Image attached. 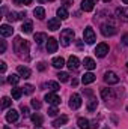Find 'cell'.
Here are the masks:
<instances>
[{"instance_id":"ba28073f","label":"cell","mask_w":128,"mask_h":129,"mask_svg":"<svg viewBox=\"0 0 128 129\" xmlns=\"http://www.w3.org/2000/svg\"><path fill=\"white\" fill-rule=\"evenodd\" d=\"M107 53H109V45L107 44H98L95 48V54L98 56V57H105L107 56Z\"/></svg>"},{"instance_id":"ee69618b","label":"cell","mask_w":128,"mask_h":129,"mask_svg":"<svg viewBox=\"0 0 128 129\" xmlns=\"http://www.w3.org/2000/svg\"><path fill=\"white\" fill-rule=\"evenodd\" d=\"M62 2H63L65 8H66V6H71V5H72V0H62Z\"/></svg>"},{"instance_id":"d6a6232c","label":"cell","mask_w":128,"mask_h":129,"mask_svg":"<svg viewBox=\"0 0 128 129\" xmlns=\"http://www.w3.org/2000/svg\"><path fill=\"white\" fill-rule=\"evenodd\" d=\"M11 105H12V101H11V99H9V98H3V99H2V110H6V108H8V107H11Z\"/></svg>"},{"instance_id":"f5cc1de1","label":"cell","mask_w":128,"mask_h":129,"mask_svg":"<svg viewBox=\"0 0 128 129\" xmlns=\"http://www.w3.org/2000/svg\"><path fill=\"white\" fill-rule=\"evenodd\" d=\"M105 129H109V128H105Z\"/></svg>"},{"instance_id":"d590c367","label":"cell","mask_w":128,"mask_h":129,"mask_svg":"<svg viewBox=\"0 0 128 129\" xmlns=\"http://www.w3.org/2000/svg\"><path fill=\"white\" fill-rule=\"evenodd\" d=\"M48 116H51V117H54V116H57V113H59V110L56 108V107H51V108H48Z\"/></svg>"},{"instance_id":"836d02e7","label":"cell","mask_w":128,"mask_h":129,"mask_svg":"<svg viewBox=\"0 0 128 129\" xmlns=\"http://www.w3.org/2000/svg\"><path fill=\"white\" fill-rule=\"evenodd\" d=\"M32 122L35 123V125H42V117L36 113V114H33L32 116Z\"/></svg>"},{"instance_id":"681fc988","label":"cell","mask_w":128,"mask_h":129,"mask_svg":"<svg viewBox=\"0 0 128 129\" xmlns=\"http://www.w3.org/2000/svg\"><path fill=\"white\" fill-rule=\"evenodd\" d=\"M102 2H105V3H107V2H110V0H102Z\"/></svg>"},{"instance_id":"ac0fdd59","label":"cell","mask_w":128,"mask_h":129,"mask_svg":"<svg viewBox=\"0 0 128 129\" xmlns=\"http://www.w3.org/2000/svg\"><path fill=\"white\" fill-rule=\"evenodd\" d=\"M94 2L92 0H83L81 2V9L84 11V12H91V11H94Z\"/></svg>"},{"instance_id":"f6af8a7d","label":"cell","mask_w":128,"mask_h":129,"mask_svg":"<svg viewBox=\"0 0 128 129\" xmlns=\"http://www.w3.org/2000/svg\"><path fill=\"white\" fill-rule=\"evenodd\" d=\"M91 128H98V123H96V120L91 122Z\"/></svg>"},{"instance_id":"52a82bcc","label":"cell","mask_w":128,"mask_h":129,"mask_svg":"<svg viewBox=\"0 0 128 129\" xmlns=\"http://www.w3.org/2000/svg\"><path fill=\"white\" fill-rule=\"evenodd\" d=\"M57 47H59V44H57V41L54 38H48V41L45 42L47 53H56L57 51Z\"/></svg>"},{"instance_id":"7bdbcfd3","label":"cell","mask_w":128,"mask_h":129,"mask_svg":"<svg viewBox=\"0 0 128 129\" xmlns=\"http://www.w3.org/2000/svg\"><path fill=\"white\" fill-rule=\"evenodd\" d=\"M5 71H6V63H5V62H0V72L3 74Z\"/></svg>"},{"instance_id":"b9f144b4","label":"cell","mask_w":128,"mask_h":129,"mask_svg":"<svg viewBox=\"0 0 128 129\" xmlns=\"http://www.w3.org/2000/svg\"><path fill=\"white\" fill-rule=\"evenodd\" d=\"M6 51V41H2V47H0V53Z\"/></svg>"},{"instance_id":"30bf717a","label":"cell","mask_w":128,"mask_h":129,"mask_svg":"<svg viewBox=\"0 0 128 129\" xmlns=\"http://www.w3.org/2000/svg\"><path fill=\"white\" fill-rule=\"evenodd\" d=\"M66 66L69 68V71H77V69L80 68V60H78V57L71 56V57L68 59V63H66Z\"/></svg>"},{"instance_id":"6da1fadb","label":"cell","mask_w":128,"mask_h":129,"mask_svg":"<svg viewBox=\"0 0 128 129\" xmlns=\"http://www.w3.org/2000/svg\"><path fill=\"white\" fill-rule=\"evenodd\" d=\"M14 51L24 60L30 59V56H29V42L23 41V38H20V36H17L15 41H14Z\"/></svg>"},{"instance_id":"bcb514c9","label":"cell","mask_w":128,"mask_h":129,"mask_svg":"<svg viewBox=\"0 0 128 129\" xmlns=\"http://www.w3.org/2000/svg\"><path fill=\"white\" fill-rule=\"evenodd\" d=\"M38 2H39V3H45L47 0H38Z\"/></svg>"},{"instance_id":"816d5d0a","label":"cell","mask_w":128,"mask_h":129,"mask_svg":"<svg viewBox=\"0 0 128 129\" xmlns=\"http://www.w3.org/2000/svg\"><path fill=\"white\" fill-rule=\"evenodd\" d=\"M47 2H54V0H47Z\"/></svg>"},{"instance_id":"7a4b0ae2","label":"cell","mask_w":128,"mask_h":129,"mask_svg":"<svg viewBox=\"0 0 128 129\" xmlns=\"http://www.w3.org/2000/svg\"><path fill=\"white\" fill-rule=\"evenodd\" d=\"M74 30L72 29H63L60 32V45L62 47H69V44L72 42L74 39Z\"/></svg>"},{"instance_id":"f907efd6","label":"cell","mask_w":128,"mask_h":129,"mask_svg":"<svg viewBox=\"0 0 128 129\" xmlns=\"http://www.w3.org/2000/svg\"><path fill=\"white\" fill-rule=\"evenodd\" d=\"M3 129H9V128H8V126H5V128H3Z\"/></svg>"},{"instance_id":"7c38bea8","label":"cell","mask_w":128,"mask_h":129,"mask_svg":"<svg viewBox=\"0 0 128 129\" xmlns=\"http://www.w3.org/2000/svg\"><path fill=\"white\" fill-rule=\"evenodd\" d=\"M47 27L50 29V30H59L60 29V18H51V20H48V24H47Z\"/></svg>"},{"instance_id":"60d3db41","label":"cell","mask_w":128,"mask_h":129,"mask_svg":"<svg viewBox=\"0 0 128 129\" xmlns=\"http://www.w3.org/2000/svg\"><path fill=\"white\" fill-rule=\"evenodd\" d=\"M45 68H47V66H45V63H44V62L38 63V71H45Z\"/></svg>"},{"instance_id":"f546056e","label":"cell","mask_w":128,"mask_h":129,"mask_svg":"<svg viewBox=\"0 0 128 129\" xmlns=\"http://www.w3.org/2000/svg\"><path fill=\"white\" fill-rule=\"evenodd\" d=\"M57 80H59L60 83L69 81V74H68V72H59V74H57Z\"/></svg>"},{"instance_id":"db71d44e","label":"cell","mask_w":128,"mask_h":129,"mask_svg":"<svg viewBox=\"0 0 128 129\" xmlns=\"http://www.w3.org/2000/svg\"><path fill=\"white\" fill-rule=\"evenodd\" d=\"M127 66H128V63H127Z\"/></svg>"},{"instance_id":"4fadbf2b","label":"cell","mask_w":128,"mask_h":129,"mask_svg":"<svg viewBox=\"0 0 128 129\" xmlns=\"http://www.w3.org/2000/svg\"><path fill=\"white\" fill-rule=\"evenodd\" d=\"M6 120H8L9 123L17 122V120H18V111H15V110H9V111L6 113Z\"/></svg>"},{"instance_id":"5bb4252c","label":"cell","mask_w":128,"mask_h":129,"mask_svg":"<svg viewBox=\"0 0 128 129\" xmlns=\"http://www.w3.org/2000/svg\"><path fill=\"white\" fill-rule=\"evenodd\" d=\"M116 15L118 18H121L122 21L128 23V8H122V9H116Z\"/></svg>"},{"instance_id":"f35d334b","label":"cell","mask_w":128,"mask_h":129,"mask_svg":"<svg viewBox=\"0 0 128 129\" xmlns=\"http://www.w3.org/2000/svg\"><path fill=\"white\" fill-rule=\"evenodd\" d=\"M21 111H23V116H29V108L26 105H21Z\"/></svg>"},{"instance_id":"cb8c5ba5","label":"cell","mask_w":128,"mask_h":129,"mask_svg":"<svg viewBox=\"0 0 128 129\" xmlns=\"http://www.w3.org/2000/svg\"><path fill=\"white\" fill-rule=\"evenodd\" d=\"M51 63H53V66H54L56 69H62L65 66V60H63V57H54Z\"/></svg>"},{"instance_id":"83f0119b","label":"cell","mask_w":128,"mask_h":129,"mask_svg":"<svg viewBox=\"0 0 128 129\" xmlns=\"http://www.w3.org/2000/svg\"><path fill=\"white\" fill-rule=\"evenodd\" d=\"M96 107H98V101H96L95 98H91L89 99V102H88V110L92 113V111H95Z\"/></svg>"},{"instance_id":"d6986e66","label":"cell","mask_w":128,"mask_h":129,"mask_svg":"<svg viewBox=\"0 0 128 129\" xmlns=\"http://www.w3.org/2000/svg\"><path fill=\"white\" fill-rule=\"evenodd\" d=\"M83 64H84V68L89 69V71H94V69L96 68V63L94 62V59H91V57H84Z\"/></svg>"},{"instance_id":"1f68e13d","label":"cell","mask_w":128,"mask_h":129,"mask_svg":"<svg viewBox=\"0 0 128 129\" xmlns=\"http://www.w3.org/2000/svg\"><path fill=\"white\" fill-rule=\"evenodd\" d=\"M8 20H9L11 23H14V21H17V20H20V14H18V12H9V14H8Z\"/></svg>"},{"instance_id":"7dc6e473","label":"cell","mask_w":128,"mask_h":129,"mask_svg":"<svg viewBox=\"0 0 128 129\" xmlns=\"http://www.w3.org/2000/svg\"><path fill=\"white\" fill-rule=\"evenodd\" d=\"M122 2H124V3H125V5H128V0H122Z\"/></svg>"},{"instance_id":"ffe728a7","label":"cell","mask_w":128,"mask_h":129,"mask_svg":"<svg viewBox=\"0 0 128 129\" xmlns=\"http://www.w3.org/2000/svg\"><path fill=\"white\" fill-rule=\"evenodd\" d=\"M66 122H68V117H66V116H60V117H57L51 125H53L54 128H60V126L66 125Z\"/></svg>"},{"instance_id":"f1b7e54d","label":"cell","mask_w":128,"mask_h":129,"mask_svg":"<svg viewBox=\"0 0 128 129\" xmlns=\"http://www.w3.org/2000/svg\"><path fill=\"white\" fill-rule=\"evenodd\" d=\"M18 81H20V75H17V74H11V75L8 77V83L12 84V86H15Z\"/></svg>"},{"instance_id":"e0dca14e","label":"cell","mask_w":128,"mask_h":129,"mask_svg":"<svg viewBox=\"0 0 128 129\" xmlns=\"http://www.w3.org/2000/svg\"><path fill=\"white\" fill-rule=\"evenodd\" d=\"M95 81V75L92 74V72H86L83 77H81V83L83 84H91V83H94Z\"/></svg>"},{"instance_id":"9c48e42d","label":"cell","mask_w":128,"mask_h":129,"mask_svg":"<svg viewBox=\"0 0 128 129\" xmlns=\"http://www.w3.org/2000/svg\"><path fill=\"white\" fill-rule=\"evenodd\" d=\"M101 33L104 36H113L116 33V27L113 24H102L101 26Z\"/></svg>"},{"instance_id":"5b68a950","label":"cell","mask_w":128,"mask_h":129,"mask_svg":"<svg viewBox=\"0 0 128 129\" xmlns=\"http://www.w3.org/2000/svg\"><path fill=\"white\" fill-rule=\"evenodd\" d=\"M45 102L48 105H53V107H57L60 104V98L57 96L56 92H51V93H47L45 95Z\"/></svg>"},{"instance_id":"c3c4849f","label":"cell","mask_w":128,"mask_h":129,"mask_svg":"<svg viewBox=\"0 0 128 129\" xmlns=\"http://www.w3.org/2000/svg\"><path fill=\"white\" fill-rule=\"evenodd\" d=\"M92 2H94V3H95V5H96V2H98V0H92Z\"/></svg>"},{"instance_id":"2e32d148","label":"cell","mask_w":128,"mask_h":129,"mask_svg":"<svg viewBox=\"0 0 128 129\" xmlns=\"http://www.w3.org/2000/svg\"><path fill=\"white\" fill-rule=\"evenodd\" d=\"M17 71H18V75H20V77H23V78H29V77L32 75L30 69H29V68H26V66H18V68H17Z\"/></svg>"},{"instance_id":"8d00e7d4","label":"cell","mask_w":128,"mask_h":129,"mask_svg":"<svg viewBox=\"0 0 128 129\" xmlns=\"http://www.w3.org/2000/svg\"><path fill=\"white\" fill-rule=\"evenodd\" d=\"M32 107L36 108V110H39V108H41V102H39L38 99H32Z\"/></svg>"},{"instance_id":"4316f807","label":"cell","mask_w":128,"mask_h":129,"mask_svg":"<svg viewBox=\"0 0 128 129\" xmlns=\"http://www.w3.org/2000/svg\"><path fill=\"white\" fill-rule=\"evenodd\" d=\"M32 29H33V23L32 21H26V23H23V26H21L23 33H32Z\"/></svg>"},{"instance_id":"277c9868","label":"cell","mask_w":128,"mask_h":129,"mask_svg":"<svg viewBox=\"0 0 128 129\" xmlns=\"http://www.w3.org/2000/svg\"><path fill=\"white\" fill-rule=\"evenodd\" d=\"M81 107V96L78 93H72L69 98V108L72 110H78Z\"/></svg>"},{"instance_id":"4dcf8cb0","label":"cell","mask_w":128,"mask_h":129,"mask_svg":"<svg viewBox=\"0 0 128 129\" xmlns=\"http://www.w3.org/2000/svg\"><path fill=\"white\" fill-rule=\"evenodd\" d=\"M101 96H102V99H110V96H112V89H101Z\"/></svg>"},{"instance_id":"d4e9b609","label":"cell","mask_w":128,"mask_h":129,"mask_svg":"<svg viewBox=\"0 0 128 129\" xmlns=\"http://www.w3.org/2000/svg\"><path fill=\"white\" fill-rule=\"evenodd\" d=\"M33 15H35L38 20H44V17H45V11H44V8H41V6L35 8V11H33Z\"/></svg>"},{"instance_id":"74e56055","label":"cell","mask_w":128,"mask_h":129,"mask_svg":"<svg viewBox=\"0 0 128 129\" xmlns=\"http://www.w3.org/2000/svg\"><path fill=\"white\" fill-rule=\"evenodd\" d=\"M17 5H30L32 3V0H14Z\"/></svg>"},{"instance_id":"9a60e30c","label":"cell","mask_w":128,"mask_h":129,"mask_svg":"<svg viewBox=\"0 0 128 129\" xmlns=\"http://www.w3.org/2000/svg\"><path fill=\"white\" fill-rule=\"evenodd\" d=\"M33 39H35V42H36L38 45H42L44 42H47V41H48V38H47V35H45V33H35Z\"/></svg>"},{"instance_id":"e575fe53","label":"cell","mask_w":128,"mask_h":129,"mask_svg":"<svg viewBox=\"0 0 128 129\" xmlns=\"http://www.w3.org/2000/svg\"><path fill=\"white\" fill-rule=\"evenodd\" d=\"M33 90H35V87H33L32 84H26V86L23 87V92H24L26 95H32Z\"/></svg>"},{"instance_id":"7402d4cb","label":"cell","mask_w":128,"mask_h":129,"mask_svg":"<svg viewBox=\"0 0 128 129\" xmlns=\"http://www.w3.org/2000/svg\"><path fill=\"white\" fill-rule=\"evenodd\" d=\"M44 87H45V89H48L50 92H57V90L60 89V87H59V84H57L56 81H48V83H45V84H44Z\"/></svg>"},{"instance_id":"3957f363","label":"cell","mask_w":128,"mask_h":129,"mask_svg":"<svg viewBox=\"0 0 128 129\" xmlns=\"http://www.w3.org/2000/svg\"><path fill=\"white\" fill-rule=\"evenodd\" d=\"M83 39H84V42H86V44H89V45L95 44V41H96V35H95L94 29H92L91 26H88V27L84 29V32H83Z\"/></svg>"},{"instance_id":"8fae6325","label":"cell","mask_w":128,"mask_h":129,"mask_svg":"<svg viewBox=\"0 0 128 129\" xmlns=\"http://www.w3.org/2000/svg\"><path fill=\"white\" fill-rule=\"evenodd\" d=\"M0 35H2L3 38L12 36V35H14V29H12L9 24H2V26H0Z\"/></svg>"},{"instance_id":"603a6c76","label":"cell","mask_w":128,"mask_h":129,"mask_svg":"<svg viewBox=\"0 0 128 129\" xmlns=\"http://www.w3.org/2000/svg\"><path fill=\"white\" fill-rule=\"evenodd\" d=\"M11 93H12V98H14V99L18 101L20 98L23 96L24 92H23V87H14V89H11Z\"/></svg>"},{"instance_id":"8992f818","label":"cell","mask_w":128,"mask_h":129,"mask_svg":"<svg viewBox=\"0 0 128 129\" xmlns=\"http://www.w3.org/2000/svg\"><path fill=\"white\" fill-rule=\"evenodd\" d=\"M104 81H105L107 84H118V83H119V77H118V74H115L113 71H107V72L104 74Z\"/></svg>"},{"instance_id":"ab89813d","label":"cell","mask_w":128,"mask_h":129,"mask_svg":"<svg viewBox=\"0 0 128 129\" xmlns=\"http://www.w3.org/2000/svg\"><path fill=\"white\" fill-rule=\"evenodd\" d=\"M122 44H124V45H127V47H128V33H125V35L122 36Z\"/></svg>"},{"instance_id":"44dd1931","label":"cell","mask_w":128,"mask_h":129,"mask_svg":"<svg viewBox=\"0 0 128 129\" xmlns=\"http://www.w3.org/2000/svg\"><path fill=\"white\" fill-rule=\"evenodd\" d=\"M77 125H78L80 129H91V122L88 119H84V117H80L77 120Z\"/></svg>"},{"instance_id":"484cf974","label":"cell","mask_w":128,"mask_h":129,"mask_svg":"<svg viewBox=\"0 0 128 129\" xmlns=\"http://www.w3.org/2000/svg\"><path fill=\"white\" fill-rule=\"evenodd\" d=\"M68 17H69V14H68V11H66L65 6H62V8L57 9V18H60V20H66Z\"/></svg>"}]
</instances>
